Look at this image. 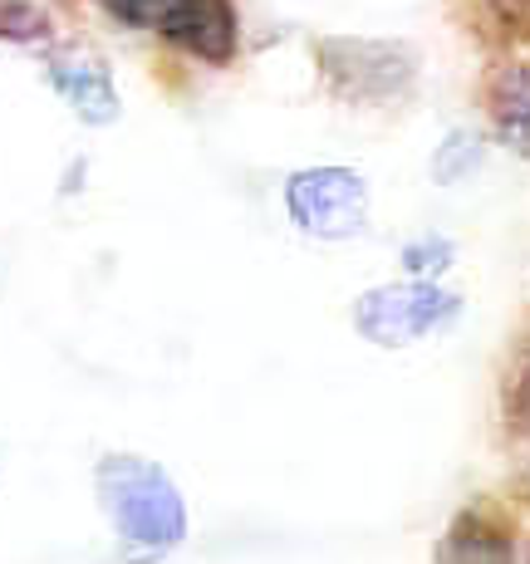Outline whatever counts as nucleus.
I'll return each mask as SVG.
<instances>
[{
    "instance_id": "nucleus-1",
    "label": "nucleus",
    "mask_w": 530,
    "mask_h": 564,
    "mask_svg": "<svg viewBox=\"0 0 530 564\" xmlns=\"http://www.w3.org/2000/svg\"><path fill=\"white\" fill-rule=\"evenodd\" d=\"M94 491H99L108 525L138 555L158 560L187 540V501H182V491L158 462L113 452L94 471Z\"/></svg>"
},
{
    "instance_id": "nucleus-2",
    "label": "nucleus",
    "mask_w": 530,
    "mask_h": 564,
    "mask_svg": "<svg viewBox=\"0 0 530 564\" xmlns=\"http://www.w3.org/2000/svg\"><path fill=\"white\" fill-rule=\"evenodd\" d=\"M315 74L324 94L349 108H393L418 89L423 54L408 40L388 35H320L315 45Z\"/></svg>"
},
{
    "instance_id": "nucleus-3",
    "label": "nucleus",
    "mask_w": 530,
    "mask_h": 564,
    "mask_svg": "<svg viewBox=\"0 0 530 564\" xmlns=\"http://www.w3.org/2000/svg\"><path fill=\"white\" fill-rule=\"evenodd\" d=\"M462 314V295L432 280H388L354 300V329L374 349H413Z\"/></svg>"
},
{
    "instance_id": "nucleus-4",
    "label": "nucleus",
    "mask_w": 530,
    "mask_h": 564,
    "mask_svg": "<svg viewBox=\"0 0 530 564\" xmlns=\"http://www.w3.org/2000/svg\"><path fill=\"white\" fill-rule=\"evenodd\" d=\"M374 192L364 172L324 162V167H300L285 177V216L310 241H354L369 226Z\"/></svg>"
},
{
    "instance_id": "nucleus-5",
    "label": "nucleus",
    "mask_w": 530,
    "mask_h": 564,
    "mask_svg": "<svg viewBox=\"0 0 530 564\" xmlns=\"http://www.w3.org/2000/svg\"><path fill=\"white\" fill-rule=\"evenodd\" d=\"M40 64H45L50 89L74 108V118H79V123H89V128L118 123L123 99H118L113 69H108V59L99 50H89V45H50Z\"/></svg>"
},
{
    "instance_id": "nucleus-6",
    "label": "nucleus",
    "mask_w": 530,
    "mask_h": 564,
    "mask_svg": "<svg viewBox=\"0 0 530 564\" xmlns=\"http://www.w3.org/2000/svg\"><path fill=\"white\" fill-rule=\"evenodd\" d=\"M153 35L202 64H231L241 50V15L231 0H158Z\"/></svg>"
},
{
    "instance_id": "nucleus-7",
    "label": "nucleus",
    "mask_w": 530,
    "mask_h": 564,
    "mask_svg": "<svg viewBox=\"0 0 530 564\" xmlns=\"http://www.w3.org/2000/svg\"><path fill=\"white\" fill-rule=\"evenodd\" d=\"M432 564H516V525L496 506H462L447 520Z\"/></svg>"
},
{
    "instance_id": "nucleus-8",
    "label": "nucleus",
    "mask_w": 530,
    "mask_h": 564,
    "mask_svg": "<svg viewBox=\"0 0 530 564\" xmlns=\"http://www.w3.org/2000/svg\"><path fill=\"white\" fill-rule=\"evenodd\" d=\"M482 104L491 118V133L501 138L511 153L530 158V64L501 59L482 84Z\"/></svg>"
},
{
    "instance_id": "nucleus-9",
    "label": "nucleus",
    "mask_w": 530,
    "mask_h": 564,
    "mask_svg": "<svg viewBox=\"0 0 530 564\" xmlns=\"http://www.w3.org/2000/svg\"><path fill=\"white\" fill-rule=\"evenodd\" d=\"M501 417L516 442H530V339L516 344L501 378Z\"/></svg>"
},
{
    "instance_id": "nucleus-10",
    "label": "nucleus",
    "mask_w": 530,
    "mask_h": 564,
    "mask_svg": "<svg viewBox=\"0 0 530 564\" xmlns=\"http://www.w3.org/2000/svg\"><path fill=\"white\" fill-rule=\"evenodd\" d=\"M482 162H486V138L472 133V128H452V133L442 138V148L432 153V177H437L442 187H457Z\"/></svg>"
},
{
    "instance_id": "nucleus-11",
    "label": "nucleus",
    "mask_w": 530,
    "mask_h": 564,
    "mask_svg": "<svg viewBox=\"0 0 530 564\" xmlns=\"http://www.w3.org/2000/svg\"><path fill=\"white\" fill-rule=\"evenodd\" d=\"M54 35V15L40 0H0V40L6 45H45Z\"/></svg>"
},
{
    "instance_id": "nucleus-12",
    "label": "nucleus",
    "mask_w": 530,
    "mask_h": 564,
    "mask_svg": "<svg viewBox=\"0 0 530 564\" xmlns=\"http://www.w3.org/2000/svg\"><path fill=\"white\" fill-rule=\"evenodd\" d=\"M398 260H403L408 280H432V285H437V280L452 270V260H457V246H452L447 236L428 231V236H418V241H408Z\"/></svg>"
},
{
    "instance_id": "nucleus-13",
    "label": "nucleus",
    "mask_w": 530,
    "mask_h": 564,
    "mask_svg": "<svg viewBox=\"0 0 530 564\" xmlns=\"http://www.w3.org/2000/svg\"><path fill=\"white\" fill-rule=\"evenodd\" d=\"M108 20L118 25H133V30H153V15H158V0H94Z\"/></svg>"
},
{
    "instance_id": "nucleus-14",
    "label": "nucleus",
    "mask_w": 530,
    "mask_h": 564,
    "mask_svg": "<svg viewBox=\"0 0 530 564\" xmlns=\"http://www.w3.org/2000/svg\"><path fill=\"white\" fill-rule=\"evenodd\" d=\"M486 6H491L496 25H501L506 35L530 45V0H486Z\"/></svg>"
},
{
    "instance_id": "nucleus-15",
    "label": "nucleus",
    "mask_w": 530,
    "mask_h": 564,
    "mask_svg": "<svg viewBox=\"0 0 530 564\" xmlns=\"http://www.w3.org/2000/svg\"><path fill=\"white\" fill-rule=\"evenodd\" d=\"M526 496H530V476H526Z\"/></svg>"
},
{
    "instance_id": "nucleus-16",
    "label": "nucleus",
    "mask_w": 530,
    "mask_h": 564,
    "mask_svg": "<svg viewBox=\"0 0 530 564\" xmlns=\"http://www.w3.org/2000/svg\"><path fill=\"white\" fill-rule=\"evenodd\" d=\"M526 564H530V555H526Z\"/></svg>"
}]
</instances>
